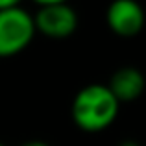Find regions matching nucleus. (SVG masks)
<instances>
[{"instance_id": "nucleus-1", "label": "nucleus", "mask_w": 146, "mask_h": 146, "mask_svg": "<svg viewBox=\"0 0 146 146\" xmlns=\"http://www.w3.org/2000/svg\"><path fill=\"white\" fill-rule=\"evenodd\" d=\"M118 100L107 85H87L72 100V120L83 131H102L115 122Z\"/></svg>"}, {"instance_id": "nucleus-2", "label": "nucleus", "mask_w": 146, "mask_h": 146, "mask_svg": "<svg viewBox=\"0 0 146 146\" xmlns=\"http://www.w3.org/2000/svg\"><path fill=\"white\" fill-rule=\"evenodd\" d=\"M35 35L33 17L22 7L0 11V57L22 52Z\"/></svg>"}, {"instance_id": "nucleus-3", "label": "nucleus", "mask_w": 146, "mask_h": 146, "mask_svg": "<svg viewBox=\"0 0 146 146\" xmlns=\"http://www.w3.org/2000/svg\"><path fill=\"white\" fill-rule=\"evenodd\" d=\"M35 32H41L50 39L70 37L78 28V15L68 4H48L41 6L33 17Z\"/></svg>"}, {"instance_id": "nucleus-4", "label": "nucleus", "mask_w": 146, "mask_h": 146, "mask_svg": "<svg viewBox=\"0 0 146 146\" xmlns=\"http://www.w3.org/2000/svg\"><path fill=\"white\" fill-rule=\"evenodd\" d=\"M107 26L120 37H133L144 28V9L137 0H113L107 7Z\"/></svg>"}, {"instance_id": "nucleus-5", "label": "nucleus", "mask_w": 146, "mask_h": 146, "mask_svg": "<svg viewBox=\"0 0 146 146\" xmlns=\"http://www.w3.org/2000/svg\"><path fill=\"white\" fill-rule=\"evenodd\" d=\"M109 91L113 93V96L120 102H131L137 100L141 94L144 93L146 80L143 72L135 67H124L118 68L109 80Z\"/></svg>"}, {"instance_id": "nucleus-6", "label": "nucleus", "mask_w": 146, "mask_h": 146, "mask_svg": "<svg viewBox=\"0 0 146 146\" xmlns=\"http://www.w3.org/2000/svg\"><path fill=\"white\" fill-rule=\"evenodd\" d=\"M21 0H0V11L2 9H9V7H19Z\"/></svg>"}, {"instance_id": "nucleus-7", "label": "nucleus", "mask_w": 146, "mask_h": 146, "mask_svg": "<svg viewBox=\"0 0 146 146\" xmlns=\"http://www.w3.org/2000/svg\"><path fill=\"white\" fill-rule=\"evenodd\" d=\"M35 2L41 4V6H48V4H63L67 0H35Z\"/></svg>"}, {"instance_id": "nucleus-8", "label": "nucleus", "mask_w": 146, "mask_h": 146, "mask_svg": "<svg viewBox=\"0 0 146 146\" xmlns=\"http://www.w3.org/2000/svg\"><path fill=\"white\" fill-rule=\"evenodd\" d=\"M21 146H50V144L43 143V141H30V143H24V144H21Z\"/></svg>"}, {"instance_id": "nucleus-9", "label": "nucleus", "mask_w": 146, "mask_h": 146, "mask_svg": "<svg viewBox=\"0 0 146 146\" xmlns=\"http://www.w3.org/2000/svg\"><path fill=\"white\" fill-rule=\"evenodd\" d=\"M120 146H139L137 143H133V141H126V143H122Z\"/></svg>"}, {"instance_id": "nucleus-10", "label": "nucleus", "mask_w": 146, "mask_h": 146, "mask_svg": "<svg viewBox=\"0 0 146 146\" xmlns=\"http://www.w3.org/2000/svg\"><path fill=\"white\" fill-rule=\"evenodd\" d=\"M0 146H4V144H2V143H0Z\"/></svg>"}]
</instances>
